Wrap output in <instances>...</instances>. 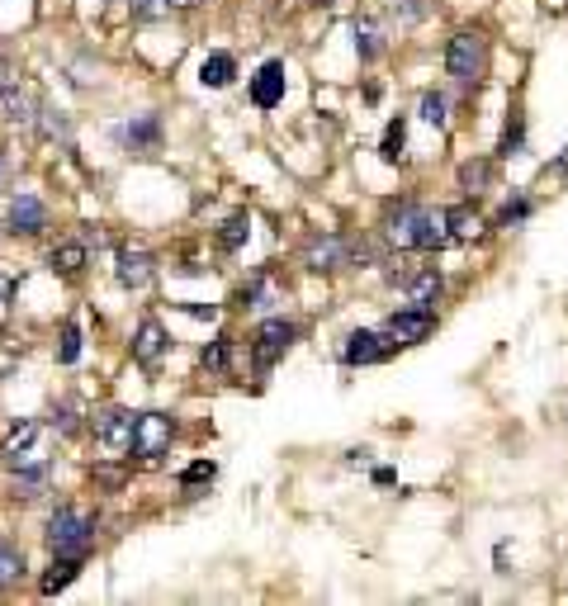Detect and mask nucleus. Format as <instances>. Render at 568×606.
<instances>
[{
	"label": "nucleus",
	"instance_id": "obj_1",
	"mask_svg": "<svg viewBox=\"0 0 568 606\" xmlns=\"http://www.w3.org/2000/svg\"><path fill=\"white\" fill-rule=\"evenodd\" d=\"M389 242L408 251H436L450 237V214L445 209H426V204H398L389 214Z\"/></svg>",
	"mask_w": 568,
	"mask_h": 606
},
{
	"label": "nucleus",
	"instance_id": "obj_2",
	"mask_svg": "<svg viewBox=\"0 0 568 606\" xmlns=\"http://www.w3.org/2000/svg\"><path fill=\"white\" fill-rule=\"evenodd\" d=\"M176 441V417H166V412H142L133 417V455L138 460H161L166 450Z\"/></svg>",
	"mask_w": 568,
	"mask_h": 606
},
{
	"label": "nucleus",
	"instance_id": "obj_3",
	"mask_svg": "<svg viewBox=\"0 0 568 606\" xmlns=\"http://www.w3.org/2000/svg\"><path fill=\"white\" fill-rule=\"evenodd\" d=\"M90 535H95V526L81 512H71V507H57L48 517V550L53 554H76L81 559L90 550Z\"/></svg>",
	"mask_w": 568,
	"mask_h": 606
},
{
	"label": "nucleus",
	"instance_id": "obj_4",
	"mask_svg": "<svg viewBox=\"0 0 568 606\" xmlns=\"http://www.w3.org/2000/svg\"><path fill=\"white\" fill-rule=\"evenodd\" d=\"M445 72L455 76V81H479V72H483V34H455L450 43H445Z\"/></svg>",
	"mask_w": 568,
	"mask_h": 606
},
{
	"label": "nucleus",
	"instance_id": "obj_5",
	"mask_svg": "<svg viewBox=\"0 0 568 606\" xmlns=\"http://www.w3.org/2000/svg\"><path fill=\"white\" fill-rule=\"evenodd\" d=\"M384 332L393 337V346H417V341H426L436 332V313H431V308H417V303H412V308H398Z\"/></svg>",
	"mask_w": 568,
	"mask_h": 606
},
{
	"label": "nucleus",
	"instance_id": "obj_6",
	"mask_svg": "<svg viewBox=\"0 0 568 606\" xmlns=\"http://www.w3.org/2000/svg\"><path fill=\"white\" fill-rule=\"evenodd\" d=\"M48 228V209L38 195H15L10 199V214H5V232L10 237H34Z\"/></svg>",
	"mask_w": 568,
	"mask_h": 606
},
{
	"label": "nucleus",
	"instance_id": "obj_7",
	"mask_svg": "<svg viewBox=\"0 0 568 606\" xmlns=\"http://www.w3.org/2000/svg\"><path fill=\"white\" fill-rule=\"evenodd\" d=\"M289 346H294V322L270 318V322H261V327H256V365H261V370H270V365H275V360H280Z\"/></svg>",
	"mask_w": 568,
	"mask_h": 606
},
{
	"label": "nucleus",
	"instance_id": "obj_8",
	"mask_svg": "<svg viewBox=\"0 0 568 606\" xmlns=\"http://www.w3.org/2000/svg\"><path fill=\"white\" fill-rule=\"evenodd\" d=\"M34 95L24 90V81H15V76H0V119L15 128H29L34 124Z\"/></svg>",
	"mask_w": 568,
	"mask_h": 606
},
{
	"label": "nucleus",
	"instance_id": "obj_9",
	"mask_svg": "<svg viewBox=\"0 0 568 606\" xmlns=\"http://www.w3.org/2000/svg\"><path fill=\"white\" fill-rule=\"evenodd\" d=\"M398 346H393L389 332H351L346 337V365H379V360H389Z\"/></svg>",
	"mask_w": 568,
	"mask_h": 606
},
{
	"label": "nucleus",
	"instance_id": "obj_10",
	"mask_svg": "<svg viewBox=\"0 0 568 606\" xmlns=\"http://www.w3.org/2000/svg\"><path fill=\"white\" fill-rule=\"evenodd\" d=\"M251 100H256L261 109L280 105V100H284V62H275V57H270V62H261V67H256V76H251Z\"/></svg>",
	"mask_w": 568,
	"mask_h": 606
},
{
	"label": "nucleus",
	"instance_id": "obj_11",
	"mask_svg": "<svg viewBox=\"0 0 568 606\" xmlns=\"http://www.w3.org/2000/svg\"><path fill=\"white\" fill-rule=\"evenodd\" d=\"M95 441H100L105 450H128L133 446V417L119 412V408L100 412V417H95Z\"/></svg>",
	"mask_w": 568,
	"mask_h": 606
},
{
	"label": "nucleus",
	"instance_id": "obj_12",
	"mask_svg": "<svg viewBox=\"0 0 568 606\" xmlns=\"http://www.w3.org/2000/svg\"><path fill=\"white\" fill-rule=\"evenodd\" d=\"M393 285H403V294H408L417 308H431V303L441 299V275L436 270H417V275H393Z\"/></svg>",
	"mask_w": 568,
	"mask_h": 606
},
{
	"label": "nucleus",
	"instance_id": "obj_13",
	"mask_svg": "<svg viewBox=\"0 0 568 606\" xmlns=\"http://www.w3.org/2000/svg\"><path fill=\"white\" fill-rule=\"evenodd\" d=\"M166 327L161 322H142L138 337H133V356L142 360V365H161V356H166Z\"/></svg>",
	"mask_w": 568,
	"mask_h": 606
},
{
	"label": "nucleus",
	"instance_id": "obj_14",
	"mask_svg": "<svg viewBox=\"0 0 568 606\" xmlns=\"http://www.w3.org/2000/svg\"><path fill=\"white\" fill-rule=\"evenodd\" d=\"M346 261V242L341 237H313L308 242V266L313 270H337Z\"/></svg>",
	"mask_w": 568,
	"mask_h": 606
},
{
	"label": "nucleus",
	"instance_id": "obj_15",
	"mask_svg": "<svg viewBox=\"0 0 568 606\" xmlns=\"http://www.w3.org/2000/svg\"><path fill=\"white\" fill-rule=\"evenodd\" d=\"M147 280H152V256H147V251H133V247H128L124 256H119V285L142 289Z\"/></svg>",
	"mask_w": 568,
	"mask_h": 606
},
{
	"label": "nucleus",
	"instance_id": "obj_16",
	"mask_svg": "<svg viewBox=\"0 0 568 606\" xmlns=\"http://www.w3.org/2000/svg\"><path fill=\"white\" fill-rule=\"evenodd\" d=\"M199 81L209 90H223V86H232L237 81V62H232L228 53H213V57H204V67H199Z\"/></svg>",
	"mask_w": 568,
	"mask_h": 606
},
{
	"label": "nucleus",
	"instance_id": "obj_17",
	"mask_svg": "<svg viewBox=\"0 0 568 606\" xmlns=\"http://www.w3.org/2000/svg\"><path fill=\"white\" fill-rule=\"evenodd\" d=\"M119 143L124 147H157L161 143V119L157 114H142L138 124L119 128Z\"/></svg>",
	"mask_w": 568,
	"mask_h": 606
},
{
	"label": "nucleus",
	"instance_id": "obj_18",
	"mask_svg": "<svg viewBox=\"0 0 568 606\" xmlns=\"http://www.w3.org/2000/svg\"><path fill=\"white\" fill-rule=\"evenodd\" d=\"M355 53H360V62H374L384 53V29L374 19H355Z\"/></svg>",
	"mask_w": 568,
	"mask_h": 606
},
{
	"label": "nucleus",
	"instance_id": "obj_19",
	"mask_svg": "<svg viewBox=\"0 0 568 606\" xmlns=\"http://www.w3.org/2000/svg\"><path fill=\"white\" fill-rule=\"evenodd\" d=\"M53 270H62V275H81V270H86V242H57Z\"/></svg>",
	"mask_w": 568,
	"mask_h": 606
},
{
	"label": "nucleus",
	"instance_id": "obj_20",
	"mask_svg": "<svg viewBox=\"0 0 568 606\" xmlns=\"http://www.w3.org/2000/svg\"><path fill=\"white\" fill-rule=\"evenodd\" d=\"M24 550L19 545H10V540H0V588H10V583H19L24 578Z\"/></svg>",
	"mask_w": 568,
	"mask_h": 606
},
{
	"label": "nucleus",
	"instance_id": "obj_21",
	"mask_svg": "<svg viewBox=\"0 0 568 606\" xmlns=\"http://www.w3.org/2000/svg\"><path fill=\"white\" fill-rule=\"evenodd\" d=\"M34 119H43L38 128H43V138H48V143H67V138H71V119L62 114V109H38Z\"/></svg>",
	"mask_w": 568,
	"mask_h": 606
},
{
	"label": "nucleus",
	"instance_id": "obj_22",
	"mask_svg": "<svg viewBox=\"0 0 568 606\" xmlns=\"http://www.w3.org/2000/svg\"><path fill=\"white\" fill-rule=\"evenodd\" d=\"M76 569H81V559H76V554H57V564L48 569V578H43V592L67 588L71 578H76Z\"/></svg>",
	"mask_w": 568,
	"mask_h": 606
},
{
	"label": "nucleus",
	"instance_id": "obj_23",
	"mask_svg": "<svg viewBox=\"0 0 568 606\" xmlns=\"http://www.w3.org/2000/svg\"><path fill=\"white\" fill-rule=\"evenodd\" d=\"M460 185H464V195H483L488 190V161H469L460 171Z\"/></svg>",
	"mask_w": 568,
	"mask_h": 606
},
{
	"label": "nucleus",
	"instance_id": "obj_24",
	"mask_svg": "<svg viewBox=\"0 0 568 606\" xmlns=\"http://www.w3.org/2000/svg\"><path fill=\"white\" fill-rule=\"evenodd\" d=\"M247 237H251V218L247 214H232L228 223H223V247H228V251H237Z\"/></svg>",
	"mask_w": 568,
	"mask_h": 606
},
{
	"label": "nucleus",
	"instance_id": "obj_25",
	"mask_svg": "<svg viewBox=\"0 0 568 606\" xmlns=\"http://www.w3.org/2000/svg\"><path fill=\"white\" fill-rule=\"evenodd\" d=\"M34 436H38L34 422H19V427L5 436V460H10V455H24V450L34 446Z\"/></svg>",
	"mask_w": 568,
	"mask_h": 606
},
{
	"label": "nucleus",
	"instance_id": "obj_26",
	"mask_svg": "<svg viewBox=\"0 0 568 606\" xmlns=\"http://www.w3.org/2000/svg\"><path fill=\"white\" fill-rule=\"evenodd\" d=\"M57 360H62V365H76V360H81V327H76V322H67V327H62V346H57Z\"/></svg>",
	"mask_w": 568,
	"mask_h": 606
},
{
	"label": "nucleus",
	"instance_id": "obj_27",
	"mask_svg": "<svg viewBox=\"0 0 568 606\" xmlns=\"http://www.w3.org/2000/svg\"><path fill=\"white\" fill-rule=\"evenodd\" d=\"M403 147H408V119H393L389 133H384V157L398 161V152H403Z\"/></svg>",
	"mask_w": 568,
	"mask_h": 606
},
{
	"label": "nucleus",
	"instance_id": "obj_28",
	"mask_svg": "<svg viewBox=\"0 0 568 606\" xmlns=\"http://www.w3.org/2000/svg\"><path fill=\"white\" fill-rule=\"evenodd\" d=\"M445 214H450V237H474L479 232V218L469 209H445Z\"/></svg>",
	"mask_w": 568,
	"mask_h": 606
},
{
	"label": "nucleus",
	"instance_id": "obj_29",
	"mask_svg": "<svg viewBox=\"0 0 568 606\" xmlns=\"http://www.w3.org/2000/svg\"><path fill=\"white\" fill-rule=\"evenodd\" d=\"M204 370H228V341L218 337V341H209V346H204Z\"/></svg>",
	"mask_w": 568,
	"mask_h": 606
},
{
	"label": "nucleus",
	"instance_id": "obj_30",
	"mask_svg": "<svg viewBox=\"0 0 568 606\" xmlns=\"http://www.w3.org/2000/svg\"><path fill=\"white\" fill-rule=\"evenodd\" d=\"M422 119L431 128H445V100H441V95H431V90L422 95Z\"/></svg>",
	"mask_w": 568,
	"mask_h": 606
},
{
	"label": "nucleus",
	"instance_id": "obj_31",
	"mask_svg": "<svg viewBox=\"0 0 568 606\" xmlns=\"http://www.w3.org/2000/svg\"><path fill=\"white\" fill-rule=\"evenodd\" d=\"M128 10H133V19H161L171 10V0H128Z\"/></svg>",
	"mask_w": 568,
	"mask_h": 606
},
{
	"label": "nucleus",
	"instance_id": "obj_32",
	"mask_svg": "<svg viewBox=\"0 0 568 606\" xmlns=\"http://www.w3.org/2000/svg\"><path fill=\"white\" fill-rule=\"evenodd\" d=\"M213 474H218V464L213 460H199V464H190V469H185V488H195V483H213Z\"/></svg>",
	"mask_w": 568,
	"mask_h": 606
},
{
	"label": "nucleus",
	"instance_id": "obj_33",
	"mask_svg": "<svg viewBox=\"0 0 568 606\" xmlns=\"http://www.w3.org/2000/svg\"><path fill=\"white\" fill-rule=\"evenodd\" d=\"M526 214H531V204H526V199H516V204H507V209H502V223H521Z\"/></svg>",
	"mask_w": 568,
	"mask_h": 606
},
{
	"label": "nucleus",
	"instance_id": "obj_34",
	"mask_svg": "<svg viewBox=\"0 0 568 606\" xmlns=\"http://www.w3.org/2000/svg\"><path fill=\"white\" fill-rule=\"evenodd\" d=\"M10 294H15V280H10V275H5V270H0V313H5V308H10Z\"/></svg>",
	"mask_w": 568,
	"mask_h": 606
},
{
	"label": "nucleus",
	"instance_id": "obj_35",
	"mask_svg": "<svg viewBox=\"0 0 568 606\" xmlns=\"http://www.w3.org/2000/svg\"><path fill=\"white\" fill-rule=\"evenodd\" d=\"M10 185V157H0V190Z\"/></svg>",
	"mask_w": 568,
	"mask_h": 606
},
{
	"label": "nucleus",
	"instance_id": "obj_36",
	"mask_svg": "<svg viewBox=\"0 0 568 606\" xmlns=\"http://www.w3.org/2000/svg\"><path fill=\"white\" fill-rule=\"evenodd\" d=\"M176 5H195V0H171V10H176Z\"/></svg>",
	"mask_w": 568,
	"mask_h": 606
}]
</instances>
